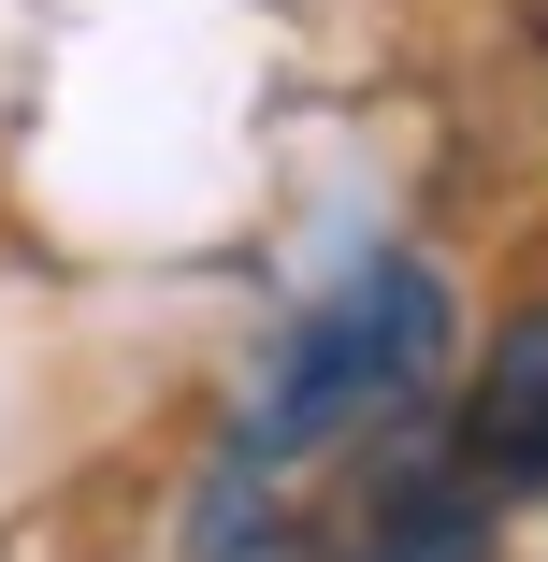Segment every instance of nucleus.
<instances>
[{"label": "nucleus", "instance_id": "obj_2", "mask_svg": "<svg viewBox=\"0 0 548 562\" xmlns=\"http://www.w3.org/2000/svg\"><path fill=\"white\" fill-rule=\"evenodd\" d=\"M333 562H491V491H477V462H433V447L376 462L361 505L333 519Z\"/></svg>", "mask_w": 548, "mask_h": 562}, {"label": "nucleus", "instance_id": "obj_3", "mask_svg": "<svg viewBox=\"0 0 548 562\" xmlns=\"http://www.w3.org/2000/svg\"><path fill=\"white\" fill-rule=\"evenodd\" d=\"M462 462L477 476H548V303L491 331V361L462 390Z\"/></svg>", "mask_w": 548, "mask_h": 562}, {"label": "nucleus", "instance_id": "obj_1", "mask_svg": "<svg viewBox=\"0 0 548 562\" xmlns=\"http://www.w3.org/2000/svg\"><path fill=\"white\" fill-rule=\"evenodd\" d=\"M448 361H462V303H448V274L390 246V260H361L317 317H289V347H275V361H260V390H246V462L347 447V432L404 418Z\"/></svg>", "mask_w": 548, "mask_h": 562}]
</instances>
